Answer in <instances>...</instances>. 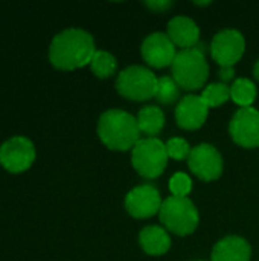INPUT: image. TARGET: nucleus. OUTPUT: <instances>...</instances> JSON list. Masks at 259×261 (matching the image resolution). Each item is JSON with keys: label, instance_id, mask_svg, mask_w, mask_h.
Listing matches in <instances>:
<instances>
[{"label": "nucleus", "instance_id": "dca6fc26", "mask_svg": "<svg viewBox=\"0 0 259 261\" xmlns=\"http://www.w3.org/2000/svg\"><path fill=\"white\" fill-rule=\"evenodd\" d=\"M139 243L148 255H163L171 248L169 234L160 226H145L139 234Z\"/></svg>", "mask_w": 259, "mask_h": 261}, {"label": "nucleus", "instance_id": "7ed1b4c3", "mask_svg": "<svg viewBox=\"0 0 259 261\" xmlns=\"http://www.w3.org/2000/svg\"><path fill=\"white\" fill-rule=\"evenodd\" d=\"M171 73L179 87L185 90H195L205 86L209 67L202 49H183L177 52L174 63L171 64Z\"/></svg>", "mask_w": 259, "mask_h": 261}, {"label": "nucleus", "instance_id": "20e7f679", "mask_svg": "<svg viewBox=\"0 0 259 261\" xmlns=\"http://www.w3.org/2000/svg\"><path fill=\"white\" fill-rule=\"evenodd\" d=\"M162 225L176 236L192 234L200 222L195 205L188 197L169 196L163 200L159 211Z\"/></svg>", "mask_w": 259, "mask_h": 261}, {"label": "nucleus", "instance_id": "393cba45", "mask_svg": "<svg viewBox=\"0 0 259 261\" xmlns=\"http://www.w3.org/2000/svg\"><path fill=\"white\" fill-rule=\"evenodd\" d=\"M234 75H235V70H234V67H231V66L220 67L218 76H220V80H221L223 83H226V81H231V80L234 78Z\"/></svg>", "mask_w": 259, "mask_h": 261}, {"label": "nucleus", "instance_id": "f257e3e1", "mask_svg": "<svg viewBox=\"0 0 259 261\" xmlns=\"http://www.w3.org/2000/svg\"><path fill=\"white\" fill-rule=\"evenodd\" d=\"M95 52L93 37L84 29L70 28L53 37L49 47V60L60 70H75L90 64Z\"/></svg>", "mask_w": 259, "mask_h": 261}, {"label": "nucleus", "instance_id": "6ab92c4d", "mask_svg": "<svg viewBox=\"0 0 259 261\" xmlns=\"http://www.w3.org/2000/svg\"><path fill=\"white\" fill-rule=\"evenodd\" d=\"M116 67H118L116 58L107 50H96L92 61H90L92 72L99 78L111 76L116 72Z\"/></svg>", "mask_w": 259, "mask_h": 261}, {"label": "nucleus", "instance_id": "6e6552de", "mask_svg": "<svg viewBox=\"0 0 259 261\" xmlns=\"http://www.w3.org/2000/svg\"><path fill=\"white\" fill-rule=\"evenodd\" d=\"M246 50V40L237 29H224L215 34L211 43V55L221 66L234 67Z\"/></svg>", "mask_w": 259, "mask_h": 261}, {"label": "nucleus", "instance_id": "9b49d317", "mask_svg": "<svg viewBox=\"0 0 259 261\" xmlns=\"http://www.w3.org/2000/svg\"><path fill=\"white\" fill-rule=\"evenodd\" d=\"M162 203L159 190L148 184L133 188L125 197V210L134 219L153 217L160 211Z\"/></svg>", "mask_w": 259, "mask_h": 261}, {"label": "nucleus", "instance_id": "9d476101", "mask_svg": "<svg viewBox=\"0 0 259 261\" xmlns=\"http://www.w3.org/2000/svg\"><path fill=\"white\" fill-rule=\"evenodd\" d=\"M229 133L244 148L259 147V110L253 107L240 109L229 124Z\"/></svg>", "mask_w": 259, "mask_h": 261}, {"label": "nucleus", "instance_id": "a211bd4d", "mask_svg": "<svg viewBox=\"0 0 259 261\" xmlns=\"http://www.w3.org/2000/svg\"><path fill=\"white\" fill-rule=\"evenodd\" d=\"M256 98V86L247 78H238L231 87V99L241 106V109L252 107Z\"/></svg>", "mask_w": 259, "mask_h": 261}, {"label": "nucleus", "instance_id": "aec40b11", "mask_svg": "<svg viewBox=\"0 0 259 261\" xmlns=\"http://www.w3.org/2000/svg\"><path fill=\"white\" fill-rule=\"evenodd\" d=\"M200 96L209 109L218 107L231 98V87L224 83H212L205 87Z\"/></svg>", "mask_w": 259, "mask_h": 261}, {"label": "nucleus", "instance_id": "ddd939ff", "mask_svg": "<svg viewBox=\"0 0 259 261\" xmlns=\"http://www.w3.org/2000/svg\"><path fill=\"white\" fill-rule=\"evenodd\" d=\"M209 107L197 95L183 96L176 107V121L179 127L185 130H197L200 128L208 118Z\"/></svg>", "mask_w": 259, "mask_h": 261}, {"label": "nucleus", "instance_id": "0eeeda50", "mask_svg": "<svg viewBox=\"0 0 259 261\" xmlns=\"http://www.w3.org/2000/svg\"><path fill=\"white\" fill-rule=\"evenodd\" d=\"M35 161V147L32 141L23 136H14L0 147V164L9 173H23Z\"/></svg>", "mask_w": 259, "mask_h": 261}, {"label": "nucleus", "instance_id": "f3484780", "mask_svg": "<svg viewBox=\"0 0 259 261\" xmlns=\"http://www.w3.org/2000/svg\"><path fill=\"white\" fill-rule=\"evenodd\" d=\"M137 124L140 133L147 135L148 138H154L157 133L162 132L165 125V115L156 106H147L139 110L137 113Z\"/></svg>", "mask_w": 259, "mask_h": 261}, {"label": "nucleus", "instance_id": "f03ea898", "mask_svg": "<svg viewBox=\"0 0 259 261\" xmlns=\"http://www.w3.org/2000/svg\"><path fill=\"white\" fill-rule=\"evenodd\" d=\"M98 136L110 150H133L140 141L137 118L119 109L107 110L98 121Z\"/></svg>", "mask_w": 259, "mask_h": 261}, {"label": "nucleus", "instance_id": "bb28decb", "mask_svg": "<svg viewBox=\"0 0 259 261\" xmlns=\"http://www.w3.org/2000/svg\"><path fill=\"white\" fill-rule=\"evenodd\" d=\"M194 5H197V6H208V5H211V2H194Z\"/></svg>", "mask_w": 259, "mask_h": 261}, {"label": "nucleus", "instance_id": "4468645a", "mask_svg": "<svg viewBox=\"0 0 259 261\" xmlns=\"http://www.w3.org/2000/svg\"><path fill=\"white\" fill-rule=\"evenodd\" d=\"M168 37L171 41L183 49H192L198 43L200 38V29L197 23L189 17H174L168 23Z\"/></svg>", "mask_w": 259, "mask_h": 261}, {"label": "nucleus", "instance_id": "1a4fd4ad", "mask_svg": "<svg viewBox=\"0 0 259 261\" xmlns=\"http://www.w3.org/2000/svg\"><path fill=\"white\" fill-rule=\"evenodd\" d=\"M189 170L202 180H217L223 173V158L211 144H200L191 150L188 158Z\"/></svg>", "mask_w": 259, "mask_h": 261}, {"label": "nucleus", "instance_id": "423d86ee", "mask_svg": "<svg viewBox=\"0 0 259 261\" xmlns=\"http://www.w3.org/2000/svg\"><path fill=\"white\" fill-rule=\"evenodd\" d=\"M159 78L143 66H130L116 78V90L124 98L133 101H147L154 98Z\"/></svg>", "mask_w": 259, "mask_h": 261}, {"label": "nucleus", "instance_id": "4be33fe9", "mask_svg": "<svg viewBox=\"0 0 259 261\" xmlns=\"http://www.w3.org/2000/svg\"><path fill=\"white\" fill-rule=\"evenodd\" d=\"M165 145H166L168 158H171V159L183 161V159H188L191 154V147H189L188 141H185L182 138H172Z\"/></svg>", "mask_w": 259, "mask_h": 261}, {"label": "nucleus", "instance_id": "39448f33", "mask_svg": "<svg viewBox=\"0 0 259 261\" xmlns=\"http://www.w3.org/2000/svg\"><path fill=\"white\" fill-rule=\"evenodd\" d=\"M166 145L157 138L140 139L131 150V164L145 179L159 177L168 164Z\"/></svg>", "mask_w": 259, "mask_h": 261}, {"label": "nucleus", "instance_id": "412c9836", "mask_svg": "<svg viewBox=\"0 0 259 261\" xmlns=\"http://www.w3.org/2000/svg\"><path fill=\"white\" fill-rule=\"evenodd\" d=\"M179 86L174 81L172 76H162L157 81V89H156V95L154 98L160 102V104H172L179 99Z\"/></svg>", "mask_w": 259, "mask_h": 261}, {"label": "nucleus", "instance_id": "5701e85b", "mask_svg": "<svg viewBox=\"0 0 259 261\" xmlns=\"http://www.w3.org/2000/svg\"><path fill=\"white\" fill-rule=\"evenodd\" d=\"M192 190V182L188 174L185 173H176L169 179V191L172 196L177 197H188V194Z\"/></svg>", "mask_w": 259, "mask_h": 261}, {"label": "nucleus", "instance_id": "f8f14e48", "mask_svg": "<svg viewBox=\"0 0 259 261\" xmlns=\"http://www.w3.org/2000/svg\"><path fill=\"white\" fill-rule=\"evenodd\" d=\"M140 50H142L143 60L150 66L157 67V69L171 66L177 55L176 44L171 41L168 34H163V32L150 34L143 40Z\"/></svg>", "mask_w": 259, "mask_h": 261}, {"label": "nucleus", "instance_id": "2eb2a0df", "mask_svg": "<svg viewBox=\"0 0 259 261\" xmlns=\"http://www.w3.org/2000/svg\"><path fill=\"white\" fill-rule=\"evenodd\" d=\"M250 245L244 239L229 236L214 246L211 261H250Z\"/></svg>", "mask_w": 259, "mask_h": 261}, {"label": "nucleus", "instance_id": "b1692460", "mask_svg": "<svg viewBox=\"0 0 259 261\" xmlns=\"http://www.w3.org/2000/svg\"><path fill=\"white\" fill-rule=\"evenodd\" d=\"M174 3L169 2V0H151V2H145V6L156 11V12H163L166 11L168 8H171Z\"/></svg>", "mask_w": 259, "mask_h": 261}, {"label": "nucleus", "instance_id": "a878e982", "mask_svg": "<svg viewBox=\"0 0 259 261\" xmlns=\"http://www.w3.org/2000/svg\"><path fill=\"white\" fill-rule=\"evenodd\" d=\"M253 75H255V78L259 81V60L256 61V64H255V67H253Z\"/></svg>", "mask_w": 259, "mask_h": 261}]
</instances>
